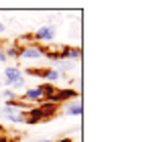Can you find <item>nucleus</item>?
Segmentation results:
<instances>
[{"mask_svg": "<svg viewBox=\"0 0 151 142\" xmlns=\"http://www.w3.org/2000/svg\"><path fill=\"white\" fill-rule=\"evenodd\" d=\"M35 41H33V35H21V37H17V41H14V47L19 49H25L29 45H33Z\"/></svg>", "mask_w": 151, "mask_h": 142, "instance_id": "0eeeda50", "label": "nucleus"}, {"mask_svg": "<svg viewBox=\"0 0 151 142\" xmlns=\"http://www.w3.org/2000/svg\"><path fill=\"white\" fill-rule=\"evenodd\" d=\"M41 99H45V95H43V87L39 85V87H27L25 89V97H23V102L25 104H37V102H41Z\"/></svg>", "mask_w": 151, "mask_h": 142, "instance_id": "39448f33", "label": "nucleus"}, {"mask_svg": "<svg viewBox=\"0 0 151 142\" xmlns=\"http://www.w3.org/2000/svg\"><path fill=\"white\" fill-rule=\"evenodd\" d=\"M43 77L49 81V85H51V83H55V81L61 77V73H59L57 69H49V71H45V73H43Z\"/></svg>", "mask_w": 151, "mask_h": 142, "instance_id": "9d476101", "label": "nucleus"}, {"mask_svg": "<svg viewBox=\"0 0 151 142\" xmlns=\"http://www.w3.org/2000/svg\"><path fill=\"white\" fill-rule=\"evenodd\" d=\"M4 51V55H6V59H19V55H21V49L14 47V45H8V47H0Z\"/></svg>", "mask_w": 151, "mask_h": 142, "instance_id": "6e6552de", "label": "nucleus"}, {"mask_svg": "<svg viewBox=\"0 0 151 142\" xmlns=\"http://www.w3.org/2000/svg\"><path fill=\"white\" fill-rule=\"evenodd\" d=\"M0 118H2V99H0Z\"/></svg>", "mask_w": 151, "mask_h": 142, "instance_id": "a211bd4d", "label": "nucleus"}, {"mask_svg": "<svg viewBox=\"0 0 151 142\" xmlns=\"http://www.w3.org/2000/svg\"><path fill=\"white\" fill-rule=\"evenodd\" d=\"M4 31H6V26H4V23H0V35H2Z\"/></svg>", "mask_w": 151, "mask_h": 142, "instance_id": "dca6fc26", "label": "nucleus"}, {"mask_svg": "<svg viewBox=\"0 0 151 142\" xmlns=\"http://www.w3.org/2000/svg\"><path fill=\"white\" fill-rule=\"evenodd\" d=\"M55 39V26L53 24H45V26H39L35 33H33V41L43 45V43H51Z\"/></svg>", "mask_w": 151, "mask_h": 142, "instance_id": "f03ea898", "label": "nucleus"}, {"mask_svg": "<svg viewBox=\"0 0 151 142\" xmlns=\"http://www.w3.org/2000/svg\"><path fill=\"white\" fill-rule=\"evenodd\" d=\"M21 77H25L23 71H21V67H17V65L4 67V85H6V87H10V85H12L14 81H19Z\"/></svg>", "mask_w": 151, "mask_h": 142, "instance_id": "20e7f679", "label": "nucleus"}, {"mask_svg": "<svg viewBox=\"0 0 151 142\" xmlns=\"http://www.w3.org/2000/svg\"><path fill=\"white\" fill-rule=\"evenodd\" d=\"M6 61H8V59H6V55H4V51L0 49V63H6Z\"/></svg>", "mask_w": 151, "mask_h": 142, "instance_id": "4468645a", "label": "nucleus"}, {"mask_svg": "<svg viewBox=\"0 0 151 142\" xmlns=\"http://www.w3.org/2000/svg\"><path fill=\"white\" fill-rule=\"evenodd\" d=\"M74 69V63H72V61H63V63H61V65H59V73H61V71H72Z\"/></svg>", "mask_w": 151, "mask_h": 142, "instance_id": "ddd939ff", "label": "nucleus"}, {"mask_svg": "<svg viewBox=\"0 0 151 142\" xmlns=\"http://www.w3.org/2000/svg\"><path fill=\"white\" fill-rule=\"evenodd\" d=\"M53 110H55V104H43V106L29 108L25 124H37V122H41V120L51 118V116H53Z\"/></svg>", "mask_w": 151, "mask_h": 142, "instance_id": "f257e3e1", "label": "nucleus"}, {"mask_svg": "<svg viewBox=\"0 0 151 142\" xmlns=\"http://www.w3.org/2000/svg\"><path fill=\"white\" fill-rule=\"evenodd\" d=\"M57 142H72V138H68V136H65V138H59Z\"/></svg>", "mask_w": 151, "mask_h": 142, "instance_id": "2eb2a0df", "label": "nucleus"}, {"mask_svg": "<svg viewBox=\"0 0 151 142\" xmlns=\"http://www.w3.org/2000/svg\"><path fill=\"white\" fill-rule=\"evenodd\" d=\"M21 59H25V61H35V59H43L45 57V47L43 45H39V43H33V45H29V47L21 49V55H19Z\"/></svg>", "mask_w": 151, "mask_h": 142, "instance_id": "7ed1b4c3", "label": "nucleus"}, {"mask_svg": "<svg viewBox=\"0 0 151 142\" xmlns=\"http://www.w3.org/2000/svg\"><path fill=\"white\" fill-rule=\"evenodd\" d=\"M37 142H53V140H51V138H39Z\"/></svg>", "mask_w": 151, "mask_h": 142, "instance_id": "f3484780", "label": "nucleus"}, {"mask_svg": "<svg viewBox=\"0 0 151 142\" xmlns=\"http://www.w3.org/2000/svg\"><path fill=\"white\" fill-rule=\"evenodd\" d=\"M0 99H6V102H17L19 97H17V94H14L12 89H8V87H6V89L0 94Z\"/></svg>", "mask_w": 151, "mask_h": 142, "instance_id": "9b49d317", "label": "nucleus"}, {"mask_svg": "<svg viewBox=\"0 0 151 142\" xmlns=\"http://www.w3.org/2000/svg\"><path fill=\"white\" fill-rule=\"evenodd\" d=\"M23 87H27V79H25V77H21L19 81H14V83H12L8 89H12V92L17 94V89H23Z\"/></svg>", "mask_w": 151, "mask_h": 142, "instance_id": "f8f14e48", "label": "nucleus"}, {"mask_svg": "<svg viewBox=\"0 0 151 142\" xmlns=\"http://www.w3.org/2000/svg\"><path fill=\"white\" fill-rule=\"evenodd\" d=\"M76 97V92L74 89H59L57 92V102H70Z\"/></svg>", "mask_w": 151, "mask_h": 142, "instance_id": "1a4fd4ad", "label": "nucleus"}, {"mask_svg": "<svg viewBox=\"0 0 151 142\" xmlns=\"http://www.w3.org/2000/svg\"><path fill=\"white\" fill-rule=\"evenodd\" d=\"M65 114L68 116H80L82 114V102L78 99V97H74V99H70L68 104H65Z\"/></svg>", "mask_w": 151, "mask_h": 142, "instance_id": "423d86ee", "label": "nucleus"}]
</instances>
